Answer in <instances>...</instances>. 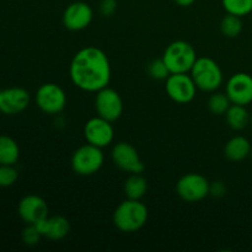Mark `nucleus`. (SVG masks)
Wrapping results in <instances>:
<instances>
[{"mask_svg": "<svg viewBox=\"0 0 252 252\" xmlns=\"http://www.w3.org/2000/svg\"><path fill=\"white\" fill-rule=\"evenodd\" d=\"M69 74L76 88L89 93H97L110 84V61L105 52L97 47H85L71 59Z\"/></svg>", "mask_w": 252, "mask_h": 252, "instance_id": "obj_1", "label": "nucleus"}, {"mask_svg": "<svg viewBox=\"0 0 252 252\" xmlns=\"http://www.w3.org/2000/svg\"><path fill=\"white\" fill-rule=\"evenodd\" d=\"M148 216L147 206L140 199L127 198L113 212V224L123 233H134L145 225Z\"/></svg>", "mask_w": 252, "mask_h": 252, "instance_id": "obj_2", "label": "nucleus"}, {"mask_svg": "<svg viewBox=\"0 0 252 252\" xmlns=\"http://www.w3.org/2000/svg\"><path fill=\"white\" fill-rule=\"evenodd\" d=\"M162 61L171 74L189 73L197 61V53L189 42L175 41L166 47Z\"/></svg>", "mask_w": 252, "mask_h": 252, "instance_id": "obj_3", "label": "nucleus"}, {"mask_svg": "<svg viewBox=\"0 0 252 252\" xmlns=\"http://www.w3.org/2000/svg\"><path fill=\"white\" fill-rule=\"evenodd\" d=\"M191 76L197 89L203 91H216L223 83V71L216 61L208 57L197 58L191 69Z\"/></svg>", "mask_w": 252, "mask_h": 252, "instance_id": "obj_4", "label": "nucleus"}, {"mask_svg": "<svg viewBox=\"0 0 252 252\" xmlns=\"http://www.w3.org/2000/svg\"><path fill=\"white\" fill-rule=\"evenodd\" d=\"M103 161L105 157H103L102 148L88 143L79 147L74 152L71 157V167L74 172L80 176H91L102 167Z\"/></svg>", "mask_w": 252, "mask_h": 252, "instance_id": "obj_5", "label": "nucleus"}, {"mask_svg": "<svg viewBox=\"0 0 252 252\" xmlns=\"http://www.w3.org/2000/svg\"><path fill=\"white\" fill-rule=\"evenodd\" d=\"M165 90L175 102L189 103L196 97L197 86L191 75H187V73H176L167 76Z\"/></svg>", "mask_w": 252, "mask_h": 252, "instance_id": "obj_6", "label": "nucleus"}, {"mask_svg": "<svg viewBox=\"0 0 252 252\" xmlns=\"http://www.w3.org/2000/svg\"><path fill=\"white\" fill-rule=\"evenodd\" d=\"M176 192L186 202H198L209 194V182L201 174H187L176 184Z\"/></svg>", "mask_w": 252, "mask_h": 252, "instance_id": "obj_7", "label": "nucleus"}, {"mask_svg": "<svg viewBox=\"0 0 252 252\" xmlns=\"http://www.w3.org/2000/svg\"><path fill=\"white\" fill-rule=\"evenodd\" d=\"M36 103L39 110L48 115L62 112L66 105V96L63 89L53 83L43 84L36 93Z\"/></svg>", "mask_w": 252, "mask_h": 252, "instance_id": "obj_8", "label": "nucleus"}, {"mask_svg": "<svg viewBox=\"0 0 252 252\" xmlns=\"http://www.w3.org/2000/svg\"><path fill=\"white\" fill-rule=\"evenodd\" d=\"M95 108L100 117L110 122H115L123 112V101L117 91L106 86L97 91L95 98Z\"/></svg>", "mask_w": 252, "mask_h": 252, "instance_id": "obj_9", "label": "nucleus"}, {"mask_svg": "<svg viewBox=\"0 0 252 252\" xmlns=\"http://www.w3.org/2000/svg\"><path fill=\"white\" fill-rule=\"evenodd\" d=\"M112 160L116 166L122 171L129 174H142L144 171V164L137 149L129 143H117L112 149Z\"/></svg>", "mask_w": 252, "mask_h": 252, "instance_id": "obj_10", "label": "nucleus"}, {"mask_svg": "<svg viewBox=\"0 0 252 252\" xmlns=\"http://www.w3.org/2000/svg\"><path fill=\"white\" fill-rule=\"evenodd\" d=\"M111 123L112 122L100 116L90 118L84 127V135L88 143L98 148H105L110 145L115 137V130Z\"/></svg>", "mask_w": 252, "mask_h": 252, "instance_id": "obj_11", "label": "nucleus"}, {"mask_svg": "<svg viewBox=\"0 0 252 252\" xmlns=\"http://www.w3.org/2000/svg\"><path fill=\"white\" fill-rule=\"evenodd\" d=\"M226 95L231 103L246 106L252 102V76L248 73H236L226 83Z\"/></svg>", "mask_w": 252, "mask_h": 252, "instance_id": "obj_12", "label": "nucleus"}, {"mask_svg": "<svg viewBox=\"0 0 252 252\" xmlns=\"http://www.w3.org/2000/svg\"><path fill=\"white\" fill-rule=\"evenodd\" d=\"M94 11L84 1H74L66 6L63 12V25L70 31H80L91 24Z\"/></svg>", "mask_w": 252, "mask_h": 252, "instance_id": "obj_13", "label": "nucleus"}, {"mask_svg": "<svg viewBox=\"0 0 252 252\" xmlns=\"http://www.w3.org/2000/svg\"><path fill=\"white\" fill-rule=\"evenodd\" d=\"M20 218L27 224H37L48 217V204L37 194H29L20 201L17 207Z\"/></svg>", "mask_w": 252, "mask_h": 252, "instance_id": "obj_14", "label": "nucleus"}, {"mask_svg": "<svg viewBox=\"0 0 252 252\" xmlns=\"http://www.w3.org/2000/svg\"><path fill=\"white\" fill-rule=\"evenodd\" d=\"M30 105V94L25 89L14 88L0 91V112L5 115H17Z\"/></svg>", "mask_w": 252, "mask_h": 252, "instance_id": "obj_15", "label": "nucleus"}, {"mask_svg": "<svg viewBox=\"0 0 252 252\" xmlns=\"http://www.w3.org/2000/svg\"><path fill=\"white\" fill-rule=\"evenodd\" d=\"M42 236L48 238L51 240H62L70 233V223L63 216L47 217L42 221L36 224Z\"/></svg>", "mask_w": 252, "mask_h": 252, "instance_id": "obj_16", "label": "nucleus"}, {"mask_svg": "<svg viewBox=\"0 0 252 252\" xmlns=\"http://www.w3.org/2000/svg\"><path fill=\"white\" fill-rule=\"evenodd\" d=\"M251 148L252 145L248 138L236 135L228 140L224 147V155L230 161H243L251 154Z\"/></svg>", "mask_w": 252, "mask_h": 252, "instance_id": "obj_17", "label": "nucleus"}, {"mask_svg": "<svg viewBox=\"0 0 252 252\" xmlns=\"http://www.w3.org/2000/svg\"><path fill=\"white\" fill-rule=\"evenodd\" d=\"M225 117L229 127L234 130L244 129L251 121V117L245 106L235 105V103H231L229 110L226 111Z\"/></svg>", "mask_w": 252, "mask_h": 252, "instance_id": "obj_18", "label": "nucleus"}, {"mask_svg": "<svg viewBox=\"0 0 252 252\" xmlns=\"http://www.w3.org/2000/svg\"><path fill=\"white\" fill-rule=\"evenodd\" d=\"M20 157L17 143L9 135H0V165L16 164Z\"/></svg>", "mask_w": 252, "mask_h": 252, "instance_id": "obj_19", "label": "nucleus"}, {"mask_svg": "<svg viewBox=\"0 0 252 252\" xmlns=\"http://www.w3.org/2000/svg\"><path fill=\"white\" fill-rule=\"evenodd\" d=\"M123 189L127 198L140 199L147 193L148 182L142 174H130V176L126 180Z\"/></svg>", "mask_w": 252, "mask_h": 252, "instance_id": "obj_20", "label": "nucleus"}, {"mask_svg": "<svg viewBox=\"0 0 252 252\" xmlns=\"http://www.w3.org/2000/svg\"><path fill=\"white\" fill-rule=\"evenodd\" d=\"M220 31L221 33L229 38H235L243 31V21L240 16L228 14L224 16L220 21Z\"/></svg>", "mask_w": 252, "mask_h": 252, "instance_id": "obj_21", "label": "nucleus"}, {"mask_svg": "<svg viewBox=\"0 0 252 252\" xmlns=\"http://www.w3.org/2000/svg\"><path fill=\"white\" fill-rule=\"evenodd\" d=\"M223 7L228 14L246 16L252 12V0H221Z\"/></svg>", "mask_w": 252, "mask_h": 252, "instance_id": "obj_22", "label": "nucleus"}, {"mask_svg": "<svg viewBox=\"0 0 252 252\" xmlns=\"http://www.w3.org/2000/svg\"><path fill=\"white\" fill-rule=\"evenodd\" d=\"M231 106L230 98L228 95L223 93H216L209 97L208 100V107L209 111L214 115H225L226 111Z\"/></svg>", "mask_w": 252, "mask_h": 252, "instance_id": "obj_23", "label": "nucleus"}, {"mask_svg": "<svg viewBox=\"0 0 252 252\" xmlns=\"http://www.w3.org/2000/svg\"><path fill=\"white\" fill-rule=\"evenodd\" d=\"M148 73L153 79L157 80H166L167 76L170 75V71L167 69L166 64L161 59H154L148 64Z\"/></svg>", "mask_w": 252, "mask_h": 252, "instance_id": "obj_24", "label": "nucleus"}, {"mask_svg": "<svg viewBox=\"0 0 252 252\" xmlns=\"http://www.w3.org/2000/svg\"><path fill=\"white\" fill-rule=\"evenodd\" d=\"M17 170L14 165H0V187H10L17 181Z\"/></svg>", "mask_w": 252, "mask_h": 252, "instance_id": "obj_25", "label": "nucleus"}, {"mask_svg": "<svg viewBox=\"0 0 252 252\" xmlns=\"http://www.w3.org/2000/svg\"><path fill=\"white\" fill-rule=\"evenodd\" d=\"M41 238L42 234L36 226V224H27V226L22 231V240L29 246H33L38 244Z\"/></svg>", "mask_w": 252, "mask_h": 252, "instance_id": "obj_26", "label": "nucleus"}, {"mask_svg": "<svg viewBox=\"0 0 252 252\" xmlns=\"http://www.w3.org/2000/svg\"><path fill=\"white\" fill-rule=\"evenodd\" d=\"M117 10V0H102L100 4V12L106 17L112 16Z\"/></svg>", "mask_w": 252, "mask_h": 252, "instance_id": "obj_27", "label": "nucleus"}, {"mask_svg": "<svg viewBox=\"0 0 252 252\" xmlns=\"http://www.w3.org/2000/svg\"><path fill=\"white\" fill-rule=\"evenodd\" d=\"M226 193V186L224 185V182L221 181H216L209 184V194L213 197H223Z\"/></svg>", "mask_w": 252, "mask_h": 252, "instance_id": "obj_28", "label": "nucleus"}, {"mask_svg": "<svg viewBox=\"0 0 252 252\" xmlns=\"http://www.w3.org/2000/svg\"><path fill=\"white\" fill-rule=\"evenodd\" d=\"M174 1L176 2L177 5H180V6L187 7V6H191L196 0H174Z\"/></svg>", "mask_w": 252, "mask_h": 252, "instance_id": "obj_29", "label": "nucleus"}, {"mask_svg": "<svg viewBox=\"0 0 252 252\" xmlns=\"http://www.w3.org/2000/svg\"><path fill=\"white\" fill-rule=\"evenodd\" d=\"M250 123H251V126H252V116H251V121H250Z\"/></svg>", "mask_w": 252, "mask_h": 252, "instance_id": "obj_30", "label": "nucleus"}, {"mask_svg": "<svg viewBox=\"0 0 252 252\" xmlns=\"http://www.w3.org/2000/svg\"><path fill=\"white\" fill-rule=\"evenodd\" d=\"M250 155H251V158H252V148H251V154Z\"/></svg>", "mask_w": 252, "mask_h": 252, "instance_id": "obj_31", "label": "nucleus"}]
</instances>
